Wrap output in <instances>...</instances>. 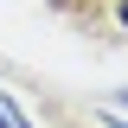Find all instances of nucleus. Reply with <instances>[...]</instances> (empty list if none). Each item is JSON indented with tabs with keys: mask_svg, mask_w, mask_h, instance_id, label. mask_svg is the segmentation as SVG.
Masks as SVG:
<instances>
[{
	"mask_svg": "<svg viewBox=\"0 0 128 128\" xmlns=\"http://www.w3.org/2000/svg\"><path fill=\"white\" fill-rule=\"evenodd\" d=\"M115 6H122V26H128V0H115Z\"/></svg>",
	"mask_w": 128,
	"mask_h": 128,
	"instance_id": "obj_1",
	"label": "nucleus"
},
{
	"mask_svg": "<svg viewBox=\"0 0 128 128\" xmlns=\"http://www.w3.org/2000/svg\"><path fill=\"white\" fill-rule=\"evenodd\" d=\"M0 128H6V109H0Z\"/></svg>",
	"mask_w": 128,
	"mask_h": 128,
	"instance_id": "obj_2",
	"label": "nucleus"
}]
</instances>
